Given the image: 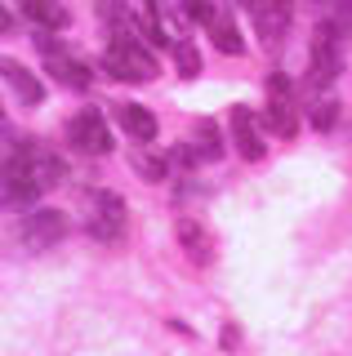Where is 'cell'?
I'll use <instances>...</instances> for the list:
<instances>
[{
	"label": "cell",
	"instance_id": "1",
	"mask_svg": "<svg viewBox=\"0 0 352 356\" xmlns=\"http://www.w3.org/2000/svg\"><path fill=\"white\" fill-rule=\"evenodd\" d=\"M63 178H67V165L45 143H36V138L9 143V161H5V205L9 209H27L49 187H58Z\"/></svg>",
	"mask_w": 352,
	"mask_h": 356
},
{
	"label": "cell",
	"instance_id": "2",
	"mask_svg": "<svg viewBox=\"0 0 352 356\" xmlns=\"http://www.w3.org/2000/svg\"><path fill=\"white\" fill-rule=\"evenodd\" d=\"M103 67L116 76V81H152V76L161 72L157 58H152V49L143 44L134 31H112V40H107V54H103Z\"/></svg>",
	"mask_w": 352,
	"mask_h": 356
},
{
	"label": "cell",
	"instance_id": "3",
	"mask_svg": "<svg viewBox=\"0 0 352 356\" xmlns=\"http://www.w3.org/2000/svg\"><path fill=\"white\" fill-rule=\"evenodd\" d=\"M339 36H344V27H335L330 18L312 31V44H307V81H312V89L335 85L339 67H344V44H339Z\"/></svg>",
	"mask_w": 352,
	"mask_h": 356
},
{
	"label": "cell",
	"instance_id": "4",
	"mask_svg": "<svg viewBox=\"0 0 352 356\" xmlns=\"http://www.w3.org/2000/svg\"><path fill=\"white\" fill-rule=\"evenodd\" d=\"M125 227H129V209L116 192H94L90 196V214H85V232L98 241V245H120L125 241Z\"/></svg>",
	"mask_w": 352,
	"mask_h": 356
},
{
	"label": "cell",
	"instance_id": "5",
	"mask_svg": "<svg viewBox=\"0 0 352 356\" xmlns=\"http://www.w3.org/2000/svg\"><path fill=\"white\" fill-rule=\"evenodd\" d=\"M67 143L81 156H107V152H112V134H107V120L98 116V107L76 111L72 125H67Z\"/></svg>",
	"mask_w": 352,
	"mask_h": 356
},
{
	"label": "cell",
	"instance_id": "6",
	"mask_svg": "<svg viewBox=\"0 0 352 356\" xmlns=\"http://www.w3.org/2000/svg\"><path fill=\"white\" fill-rule=\"evenodd\" d=\"M263 120H268V129L277 134V138H294V129H299L294 98H290V81H285L281 72L268 76V111H263Z\"/></svg>",
	"mask_w": 352,
	"mask_h": 356
},
{
	"label": "cell",
	"instance_id": "7",
	"mask_svg": "<svg viewBox=\"0 0 352 356\" xmlns=\"http://www.w3.org/2000/svg\"><path fill=\"white\" fill-rule=\"evenodd\" d=\"M246 5H250V18H255V31L263 36V44H281L294 18V0H246Z\"/></svg>",
	"mask_w": 352,
	"mask_h": 356
},
{
	"label": "cell",
	"instance_id": "8",
	"mask_svg": "<svg viewBox=\"0 0 352 356\" xmlns=\"http://www.w3.org/2000/svg\"><path fill=\"white\" fill-rule=\"evenodd\" d=\"M67 236V214L63 209H27L23 218V245L27 250H49Z\"/></svg>",
	"mask_w": 352,
	"mask_h": 356
},
{
	"label": "cell",
	"instance_id": "9",
	"mask_svg": "<svg viewBox=\"0 0 352 356\" xmlns=\"http://www.w3.org/2000/svg\"><path fill=\"white\" fill-rule=\"evenodd\" d=\"M40 54H45L49 76H54V81H58L63 89H76V94H85V89L94 85L90 67H85V63H76L72 54H63V49H58V44H54L49 36H40Z\"/></svg>",
	"mask_w": 352,
	"mask_h": 356
},
{
	"label": "cell",
	"instance_id": "10",
	"mask_svg": "<svg viewBox=\"0 0 352 356\" xmlns=\"http://www.w3.org/2000/svg\"><path fill=\"white\" fill-rule=\"evenodd\" d=\"M232 138L246 161H263V134H259V120L250 107H232Z\"/></svg>",
	"mask_w": 352,
	"mask_h": 356
},
{
	"label": "cell",
	"instance_id": "11",
	"mask_svg": "<svg viewBox=\"0 0 352 356\" xmlns=\"http://www.w3.org/2000/svg\"><path fill=\"white\" fill-rule=\"evenodd\" d=\"M116 120H120V129H125L134 143H143V147H147V143H157V116H152L147 107L120 103V107H116Z\"/></svg>",
	"mask_w": 352,
	"mask_h": 356
},
{
	"label": "cell",
	"instance_id": "12",
	"mask_svg": "<svg viewBox=\"0 0 352 356\" xmlns=\"http://www.w3.org/2000/svg\"><path fill=\"white\" fill-rule=\"evenodd\" d=\"M18 9H23V18L27 22H36L40 31H63L67 27V9L58 5V0H18Z\"/></svg>",
	"mask_w": 352,
	"mask_h": 356
},
{
	"label": "cell",
	"instance_id": "13",
	"mask_svg": "<svg viewBox=\"0 0 352 356\" xmlns=\"http://www.w3.org/2000/svg\"><path fill=\"white\" fill-rule=\"evenodd\" d=\"M5 81H9V89H14V98H18V103H31V107H36L40 98H45L40 81L27 72L23 63H14V58H5Z\"/></svg>",
	"mask_w": 352,
	"mask_h": 356
},
{
	"label": "cell",
	"instance_id": "14",
	"mask_svg": "<svg viewBox=\"0 0 352 356\" xmlns=\"http://www.w3.org/2000/svg\"><path fill=\"white\" fill-rule=\"evenodd\" d=\"M192 152L201 156V161H218V156H223V138H218L214 120H201V125L192 129Z\"/></svg>",
	"mask_w": 352,
	"mask_h": 356
},
{
	"label": "cell",
	"instance_id": "15",
	"mask_svg": "<svg viewBox=\"0 0 352 356\" xmlns=\"http://www.w3.org/2000/svg\"><path fill=\"white\" fill-rule=\"evenodd\" d=\"M210 36H214V44L223 54H241V36H237V27H232V18H227V14H214Z\"/></svg>",
	"mask_w": 352,
	"mask_h": 356
},
{
	"label": "cell",
	"instance_id": "16",
	"mask_svg": "<svg viewBox=\"0 0 352 356\" xmlns=\"http://www.w3.org/2000/svg\"><path fill=\"white\" fill-rule=\"evenodd\" d=\"M321 14L335 22V27H344V31H352V0H312Z\"/></svg>",
	"mask_w": 352,
	"mask_h": 356
},
{
	"label": "cell",
	"instance_id": "17",
	"mask_svg": "<svg viewBox=\"0 0 352 356\" xmlns=\"http://www.w3.org/2000/svg\"><path fill=\"white\" fill-rule=\"evenodd\" d=\"M179 236H183V245H188V254H192L196 263H201L205 254H210V250H205V236H201V227H196L192 218H183V222H179Z\"/></svg>",
	"mask_w": 352,
	"mask_h": 356
},
{
	"label": "cell",
	"instance_id": "18",
	"mask_svg": "<svg viewBox=\"0 0 352 356\" xmlns=\"http://www.w3.org/2000/svg\"><path fill=\"white\" fill-rule=\"evenodd\" d=\"M307 111H312V125L317 129H330V125H335V116H339V103H335V98H317Z\"/></svg>",
	"mask_w": 352,
	"mask_h": 356
},
{
	"label": "cell",
	"instance_id": "19",
	"mask_svg": "<svg viewBox=\"0 0 352 356\" xmlns=\"http://www.w3.org/2000/svg\"><path fill=\"white\" fill-rule=\"evenodd\" d=\"M134 170L147 178V183H161V178L170 174V165H165V161H152V156H134Z\"/></svg>",
	"mask_w": 352,
	"mask_h": 356
},
{
	"label": "cell",
	"instance_id": "20",
	"mask_svg": "<svg viewBox=\"0 0 352 356\" xmlns=\"http://www.w3.org/2000/svg\"><path fill=\"white\" fill-rule=\"evenodd\" d=\"M174 49H179V67H183V76H196V49H192L188 40H179Z\"/></svg>",
	"mask_w": 352,
	"mask_h": 356
}]
</instances>
